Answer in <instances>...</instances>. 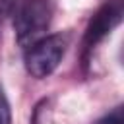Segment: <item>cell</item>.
Segmentation results:
<instances>
[{"mask_svg": "<svg viewBox=\"0 0 124 124\" xmlns=\"http://www.w3.org/2000/svg\"><path fill=\"white\" fill-rule=\"evenodd\" d=\"M14 31L21 46H29L41 39L52 19L50 0H14Z\"/></svg>", "mask_w": 124, "mask_h": 124, "instance_id": "1", "label": "cell"}, {"mask_svg": "<svg viewBox=\"0 0 124 124\" xmlns=\"http://www.w3.org/2000/svg\"><path fill=\"white\" fill-rule=\"evenodd\" d=\"M64 52H66V41L62 35L41 37L39 41L29 45L25 50V56H23L25 70L33 78L43 79L58 68Z\"/></svg>", "mask_w": 124, "mask_h": 124, "instance_id": "2", "label": "cell"}, {"mask_svg": "<svg viewBox=\"0 0 124 124\" xmlns=\"http://www.w3.org/2000/svg\"><path fill=\"white\" fill-rule=\"evenodd\" d=\"M120 19H122V2L120 0H110L105 6H101L85 27L83 46L87 50H91L99 41H103L120 23Z\"/></svg>", "mask_w": 124, "mask_h": 124, "instance_id": "3", "label": "cell"}, {"mask_svg": "<svg viewBox=\"0 0 124 124\" xmlns=\"http://www.w3.org/2000/svg\"><path fill=\"white\" fill-rule=\"evenodd\" d=\"M0 124H12V110H10V103L8 97L0 85Z\"/></svg>", "mask_w": 124, "mask_h": 124, "instance_id": "4", "label": "cell"}, {"mask_svg": "<svg viewBox=\"0 0 124 124\" xmlns=\"http://www.w3.org/2000/svg\"><path fill=\"white\" fill-rule=\"evenodd\" d=\"M95 124H124V116H122V108H114L112 112H108L107 116H103L101 120H97Z\"/></svg>", "mask_w": 124, "mask_h": 124, "instance_id": "5", "label": "cell"}, {"mask_svg": "<svg viewBox=\"0 0 124 124\" xmlns=\"http://www.w3.org/2000/svg\"><path fill=\"white\" fill-rule=\"evenodd\" d=\"M12 8H14V0H0V23L6 16L12 14Z\"/></svg>", "mask_w": 124, "mask_h": 124, "instance_id": "6", "label": "cell"}]
</instances>
